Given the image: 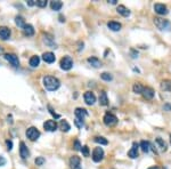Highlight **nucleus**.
Listing matches in <instances>:
<instances>
[{
	"instance_id": "1",
	"label": "nucleus",
	"mask_w": 171,
	"mask_h": 169,
	"mask_svg": "<svg viewBox=\"0 0 171 169\" xmlns=\"http://www.w3.org/2000/svg\"><path fill=\"white\" fill-rule=\"evenodd\" d=\"M42 83H44L46 89L49 90V91H55L60 86V80L57 79V78H55V77H52V75H46V77H44Z\"/></svg>"
},
{
	"instance_id": "2",
	"label": "nucleus",
	"mask_w": 171,
	"mask_h": 169,
	"mask_svg": "<svg viewBox=\"0 0 171 169\" xmlns=\"http://www.w3.org/2000/svg\"><path fill=\"white\" fill-rule=\"evenodd\" d=\"M154 24L156 25V27L159 30H169L170 29V22L168 19H161V17H155L154 19Z\"/></svg>"
},
{
	"instance_id": "3",
	"label": "nucleus",
	"mask_w": 171,
	"mask_h": 169,
	"mask_svg": "<svg viewBox=\"0 0 171 169\" xmlns=\"http://www.w3.org/2000/svg\"><path fill=\"white\" fill-rule=\"evenodd\" d=\"M103 121H104V124L106 125V126L112 127V126H115V125L118 124V118H116L113 113L107 112L104 116V118H103Z\"/></svg>"
},
{
	"instance_id": "4",
	"label": "nucleus",
	"mask_w": 171,
	"mask_h": 169,
	"mask_svg": "<svg viewBox=\"0 0 171 169\" xmlns=\"http://www.w3.org/2000/svg\"><path fill=\"white\" fill-rule=\"evenodd\" d=\"M73 66V60L70 56H64L60 60V69L64 71H69Z\"/></svg>"
},
{
	"instance_id": "5",
	"label": "nucleus",
	"mask_w": 171,
	"mask_h": 169,
	"mask_svg": "<svg viewBox=\"0 0 171 169\" xmlns=\"http://www.w3.org/2000/svg\"><path fill=\"white\" fill-rule=\"evenodd\" d=\"M26 137L30 139V141L34 142V141H37L40 137V132L35 127H30L26 130Z\"/></svg>"
},
{
	"instance_id": "6",
	"label": "nucleus",
	"mask_w": 171,
	"mask_h": 169,
	"mask_svg": "<svg viewBox=\"0 0 171 169\" xmlns=\"http://www.w3.org/2000/svg\"><path fill=\"white\" fill-rule=\"evenodd\" d=\"M104 159V150L102 147H96L93 151V160L95 162H101Z\"/></svg>"
},
{
	"instance_id": "7",
	"label": "nucleus",
	"mask_w": 171,
	"mask_h": 169,
	"mask_svg": "<svg viewBox=\"0 0 171 169\" xmlns=\"http://www.w3.org/2000/svg\"><path fill=\"white\" fill-rule=\"evenodd\" d=\"M5 58L9 62V63H11L14 66H19V56L17 55H15V54L13 53H8V54H5Z\"/></svg>"
},
{
	"instance_id": "8",
	"label": "nucleus",
	"mask_w": 171,
	"mask_h": 169,
	"mask_svg": "<svg viewBox=\"0 0 171 169\" xmlns=\"http://www.w3.org/2000/svg\"><path fill=\"white\" fill-rule=\"evenodd\" d=\"M70 166L72 169H81V159L78 155H73L70 159Z\"/></svg>"
},
{
	"instance_id": "9",
	"label": "nucleus",
	"mask_w": 171,
	"mask_h": 169,
	"mask_svg": "<svg viewBox=\"0 0 171 169\" xmlns=\"http://www.w3.org/2000/svg\"><path fill=\"white\" fill-rule=\"evenodd\" d=\"M58 127V125L55 120H47L44 124V128H45L47 132H55Z\"/></svg>"
},
{
	"instance_id": "10",
	"label": "nucleus",
	"mask_w": 171,
	"mask_h": 169,
	"mask_svg": "<svg viewBox=\"0 0 171 169\" xmlns=\"http://www.w3.org/2000/svg\"><path fill=\"white\" fill-rule=\"evenodd\" d=\"M11 31L7 27H0V39L1 40H7L10 38Z\"/></svg>"
},
{
	"instance_id": "11",
	"label": "nucleus",
	"mask_w": 171,
	"mask_h": 169,
	"mask_svg": "<svg viewBox=\"0 0 171 169\" xmlns=\"http://www.w3.org/2000/svg\"><path fill=\"white\" fill-rule=\"evenodd\" d=\"M85 102L88 104V105H94L95 104V102H96V96L94 94L93 91H87L85 93Z\"/></svg>"
},
{
	"instance_id": "12",
	"label": "nucleus",
	"mask_w": 171,
	"mask_h": 169,
	"mask_svg": "<svg viewBox=\"0 0 171 169\" xmlns=\"http://www.w3.org/2000/svg\"><path fill=\"white\" fill-rule=\"evenodd\" d=\"M19 155L22 157V159L29 158V155H30L29 149L26 147L25 143H24V142H21V143H19Z\"/></svg>"
},
{
	"instance_id": "13",
	"label": "nucleus",
	"mask_w": 171,
	"mask_h": 169,
	"mask_svg": "<svg viewBox=\"0 0 171 169\" xmlns=\"http://www.w3.org/2000/svg\"><path fill=\"white\" fill-rule=\"evenodd\" d=\"M154 11L159 15H167L168 14V8L163 4H155L154 5Z\"/></svg>"
},
{
	"instance_id": "14",
	"label": "nucleus",
	"mask_w": 171,
	"mask_h": 169,
	"mask_svg": "<svg viewBox=\"0 0 171 169\" xmlns=\"http://www.w3.org/2000/svg\"><path fill=\"white\" fill-rule=\"evenodd\" d=\"M141 95H143V96H144L146 99H152V98L154 97L155 93H154V90H153L151 87H144V89H143V93H141Z\"/></svg>"
},
{
	"instance_id": "15",
	"label": "nucleus",
	"mask_w": 171,
	"mask_h": 169,
	"mask_svg": "<svg viewBox=\"0 0 171 169\" xmlns=\"http://www.w3.org/2000/svg\"><path fill=\"white\" fill-rule=\"evenodd\" d=\"M42 60L45 61L46 63L52 64V63H54V62H55L56 57H55V55L52 53V52H46V53L42 54Z\"/></svg>"
},
{
	"instance_id": "16",
	"label": "nucleus",
	"mask_w": 171,
	"mask_h": 169,
	"mask_svg": "<svg viewBox=\"0 0 171 169\" xmlns=\"http://www.w3.org/2000/svg\"><path fill=\"white\" fill-rule=\"evenodd\" d=\"M74 113H75V118L81 119V120H83V119H85V116H88L87 110L82 109V108H77V109H75V111H74Z\"/></svg>"
},
{
	"instance_id": "17",
	"label": "nucleus",
	"mask_w": 171,
	"mask_h": 169,
	"mask_svg": "<svg viewBox=\"0 0 171 169\" xmlns=\"http://www.w3.org/2000/svg\"><path fill=\"white\" fill-rule=\"evenodd\" d=\"M88 63L90 64V65H91V66H93V68H95V69H98V68H101L102 66V62L99 60H98V58H97V57H89V58H88Z\"/></svg>"
},
{
	"instance_id": "18",
	"label": "nucleus",
	"mask_w": 171,
	"mask_h": 169,
	"mask_svg": "<svg viewBox=\"0 0 171 169\" xmlns=\"http://www.w3.org/2000/svg\"><path fill=\"white\" fill-rule=\"evenodd\" d=\"M116 11H118V13H119L120 15L124 16V17H128V16L130 15V11L126 6H123V5H119L118 8H116Z\"/></svg>"
},
{
	"instance_id": "19",
	"label": "nucleus",
	"mask_w": 171,
	"mask_h": 169,
	"mask_svg": "<svg viewBox=\"0 0 171 169\" xmlns=\"http://www.w3.org/2000/svg\"><path fill=\"white\" fill-rule=\"evenodd\" d=\"M155 143H156V145H157V147L160 149L162 152H165L168 149V145H167V143L164 142L163 139L161 138V137H157V138H155Z\"/></svg>"
},
{
	"instance_id": "20",
	"label": "nucleus",
	"mask_w": 171,
	"mask_h": 169,
	"mask_svg": "<svg viewBox=\"0 0 171 169\" xmlns=\"http://www.w3.org/2000/svg\"><path fill=\"white\" fill-rule=\"evenodd\" d=\"M23 33L26 37H31L34 34V29L31 24H25V27H23Z\"/></svg>"
},
{
	"instance_id": "21",
	"label": "nucleus",
	"mask_w": 171,
	"mask_h": 169,
	"mask_svg": "<svg viewBox=\"0 0 171 169\" xmlns=\"http://www.w3.org/2000/svg\"><path fill=\"white\" fill-rule=\"evenodd\" d=\"M128 155H129L131 159H136L138 157V144L137 143H134L131 150L128 152Z\"/></svg>"
},
{
	"instance_id": "22",
	"label": "nucleus",
	"mask_w": 171,
	"mask_h": 169,
	"mask_svg": "<svg viewBox=\"0 0 171 169\" xmlns=\"http://www.w3.org/2000/svg\"><path fill=\"white\" fill-rule=\"evenodd\" d=\"M107 27L110 30L112 31H120L121 30V24H120L119 22H114V21H111V22H108L107 23Z\"/></svg>"
},
{
	"instance_id": "23",
	"label": "nucleus",
	"mask_w": 171,
	"mask_h": 169,
	"mask_svg": "<svg viewBox=\"0 0 171 169\" xmlns=\"http://www.w3.org/2000/svg\"><path fill=\"white\" fill-rule=\"evenodd\" d=\"M99 104L103 106L107 105L108 104V98H107L106 91H102L101 94H99Z\"/></svg>"
},
{
	"instance_id": "24",
	"label": "nucleus",
	"mask_w": 171,
	"mask_h": 169,
	"mask_svg": "<svg viewBox=\"0 0 171 169\" xmlns=\"http://www.w3.org/2000/svg\"><path fill=\"white\" fill-rule=\"evenodd\" d=\"M50 7H52V11H58L62 9V7H63V2H62V1H52V2H50Z\"/></svg>"
},
{
	"instance_id": "25",
	"label": "nucleus",
	"mask_w": 171,
	"mask_h": 169,
	"mask_svg": "<svg viewBox=\"0 0 171 169\" xmlns=\"http://www.w3.org/2000/svg\"><path fill=\"white\" fill-rule=\"evenodd\" d=\"M60 129L62 130V132H69L71 129V126H70V124L67 122L66 120H62L60 122Z\"/></svg>"
},
{
	"instance_id": "26",
	"label": "nucleus",
	"mask_w": 171,
	"mask_h": 169,
	"mask_svg": "<svg viewBox=\"0 0 171 169\" xmlns=\"http://www.w3.org/2000/svg\"><path fill=\"white\" fill-rule=\"evenodd\" d=\"M140 147H141V150L144 151V152H149V150H151V143L148 142V141H141L140 142Z\"/></svg>"
},
{
	"instance_id": "27",
	"label": "nucleus",
	"mask_w": 171,
	"mask_h": 169,
	"mask_svg": "<svg viewBox=\"0 0 171 169\" xmlns=\"http://www.w3.org/2000/svg\"><path fill=\"white\" fill-rule=\"evenodd\" d=\"M39 64H40V57L39 56H32L30 58V65L32 66V68H37V66H39Z\"/></svg>"
},
{
	"instance_id": "28",
	"label": "nucleus",
	"mask_w": 171,
	"mask_h": 169,
	"mask_svg": "<svg viewBox=\"0 0 171 169\" xmlns=\"http://www.w3.org/2000/svg\"><path fill=\"white\" fill-rule=\"evenodd\" d=\"M15 24L19 27L23 29V27H25V21H24V19H23L22 16L19 15V16H16V17H15Z\"/></svg>"
},
{
	"instance_id": "29",
	"label": "nucleus",
	"mask_w": 171,
	"mask_h": 169,
	"mask_svg": "<svg viewBox=\"0 0 171 169\" xmlns=\"http://www.w3.org/2000/svg\"><path fill=\"white\" fill-rule=\"evenodd\" d=\"M161 88L163 90H169L171 89V82H170V80H163L162 81V83H161Z\"/></svg>"
},
{
	"instance_id": "30",
	"label": "nucleus",
	"mask_w": 171,
	"mask_h": 169,
	"mask_svg": "<svg viewBox=\"0 0 171 169\" xmlns=\"http://www.w3.org/2000/svg\"><path fill=\"white\" fill-rule=\"evenodd\" d=\"M95 142L98 143V144H101V145H107L108 144L107 139L105 138V137H102V136H97V137H95Z\"/></svg>"
},
{
	"instance_id": "31",
	"label": "nucleus",
	"mask_w": 171,
	"mask_h": 169,
	"mask_svg": "<svg viewBox=\"0 0 171 169\" xmlns=\"http://www.w3.org/2000/svg\"><path fill=\"white\" fill-rule=\"evenodd\" d=\"M143 89H144V87L141 86L140 83H135L134 87H132V90H134V93H136V94H141Z\"/></svg>"
},
{
	"instance_id": "32",
	"label": "nucleus",
	"mask_w": 171,
	"mask_h": 169,
	"mask_svg": "<svg viewBox=\"0 0 171 169\" xmlns=\"http://www.w3.org/2000/svg\"><path fill=\"white\" fill-rule=\"evenodd\" d=\"M101 78L105 81H111L113 79V75L111 73H108V72H104V73H102L101 74Z\"/></svg>"
},
{
	"instance_id": "33",
	"label": "nucleus",
	"mask_w": 171,
	"mask_h": 169,
	"mask_svg": "<svg viewBox=\"0 0 171 169\" xmlns=\"http://www.w3.org/2000/svg\"><path fill=\"white\" fill-rule=\"evenodd\" d=\"M45 42L48 46H50V48H56V44L52 41V37H49V38H46L45 37Z\"/></svg>"
},
{
	"instance_id": "34",
	"label": "nucleus",
	"mask_w": 171,
	"mask_h": 169,
	"mask_svg": "<svg viewBox=\"0 0 171 169\" xmlns=\"http://www.w3.org/2000/svg\"><path fill=\"white\" fill-rule=\"evenodd\" d=\"M74 124H75V126H77L78 128H82L83 126H85V122H83V120H81V119H78V118H75Z\"/></svg>"
},
{
	"instance_id": "35",
	"label": "nucleus",
	"mask_w": 171,
	"mask_h": 169,
	"mask_svg": "<svg viewBox=\"0 0 171 169\" xmlns=\"http://www.w3.org/2000/svg\"><path fill=\"white\" fill-rule=\"evenodd\" d=\"M45 161H46L45 158H42V157H38L34 162H35V165L37 166H42L44 163H45Z\"/></svg>"
},
{
	"instance_id": "36",
	"label": "nucleus",
	"mask_w": 171,
	"mask_h": 169,
	"mask_svg": "<svg viewBox=\"0 0 171 169\" xmlns=\"http://www.w3.org/2000/svg\"><path fill=\"white\" fill-rule=\"evenodd\" d=\"M81 151H82V154L85 155V157H89V147L85 145V146L81 147Z\"/></svg>"
},
{
	"instance_id": "37",
	"label": "nucleus",
	"mask_w": 171,
	"mask_h": 169,
	"mask_svg": "<svg viewBox=\"0 0 171 169\" xmlns=\"http://www.w3.org/2000/svg\"><path fill=\"white\" fill-rule=\"evenodd\" d=\"M37 6H39V7L44 8L47 6V1L46 0H37Z\"/></svg>"
},
{
	"instance_id": "38",
	"label": "nucleus",
	"mask_w": 171,
	"mask_h": 169,
	"mask_svg": "<svg viewBox=\"0 0 171 169\" xmlns=\"http://www.w3.org/2000/svg\"><path fill=\"white\" fill-rule=\"evenodd\" d=\"M73 147H74V150L75 151H81V145H80V142H79V141H78V139H75V141H74V146H73Z\"/></svg>"
},
{
	"instance_id": "39",
	"label": "nucleus",
	"mask_w": 171,
	"mask_h": 169,
	"mask_svg": "<svg viewBox=\"0 0 171 169\" xmlns=\"http://www.w3.org/2000/svg\"><path fill=\"white\" fill-rule=\"evenodd\" d=\"M48 109H49V111H50V113L52 114V116H55L56 119H58V118L60 116V114H57V113H56L55 111H54V110L52 109V106H50V105H48Z\"/></svg>"
},
{
	"instance_id": "40",
	"label": "nucleus",
	"mask_w": 171,
	"mask_h": 169,
	"mask_svg": "<svg viewBox=\"0 0 171 169\" xmlns=\"http://www.w3.org/2000/svg\"><path fill=\"white\" fill-rule=\"evenodd\" d=\"M6 145H7V149H8V151H10L11 149H13V142L11 141H6Z\"/></svg>"
},
{
	"instance_id": "41",
	"label": "nucleus",
	"mask_w": 171,
	"mask_h": 169,
	"mask_svg": "<svg viewBox=\"0 0 171 169\" xmlns=\"http://www.w3.org/2000/svg\"><path fill=\"white\" fill-rule=\"evenodd\" d=\"M26 4L29 5L30 7H32V6H34V5H37V1H35V0H27Z\"/></svg>"
},
{
	"instance_id": "42",
	"label": "nucleus",
	"mask_w": 171,
	"mask_h": 169,
	"mask_svg": "<svg viewBox=\"0 0 171 169\" xmlns=\"http://www.w3.org/2000/svg\"><path fill=\"white\" fill-rule=\"evenodd\" d=\"M6 159L4 158V157H1V155H0V167H1V166H5L6 165Z\"/></svg>"
},
{
	"instance_id": "43",
	"label": "nucleus",
	"mask_w": 171,
	"mask_h": 169,
	"mask_svg": "<svg viewBox=\"0 0 171 169\" xmlns=\"http://www.w3.org/2000/svg\"><path fill=\"white\" fill-rule=\"evenodd\" d=\"M131 54H132V57L134 58H136V57H138V53H136L134 49H131Z\"/></svg>"
},
{
	"instance_id": "44",
	"label": "nucleus",
	"mask_w": 171,
	"mask_h": 169,
	"mask_svg": "<svg viewBox=\"0 0 171 169\" xmlns=\"http://www.w3.org/2000/svg\"><path fill=\"white\" fill-rule=\"evenodd\" d=\"M164 110H167V111H171L170 104H165V105H164Z\"/></svg>"
},
{
	"instance_id": "45",
	"label": "nucleus",
	"mask_w": 171,
	"mask_h": 169,
	"mask_svg": "<svg viewBox=\"0 0 171 169\" xmlns=\"http://www.w3.org/2000/svg\"><path fill=\"white\" fill-rule=\"evenodd\" d=\"M108 2H111V4H113V5H115L116 4V0H110Z\"/></svg>"
},
{
	"instance_id": "46",
	"label": "nucleus",
	"mask_w": 171,
	"mask_h": 169,
	"mask_svg": "<svg viewBox=\"0 0 171 169\" xmlns=\"http://www.w3.org/2000/svg\"><path fill=\"white\" fill-rule=\"evenodd\" d=\"M148 169H160V168L159 167H149Z\"/></svg>"
},
{
	"instance_id": "47",
	"label": "nucleus",
	"mask_w": 171,
	"mask_h": 169,
	"mask_svg": "<svg viewBox=\"0 0 171 169\" xmlns=\"http://www.w3.org/2000/svg\"><path fill=\"white\" fill-rule=\"evenodd\" d=\"M170 144H171V135H170Z\"/></svg>"
}]
</instances>
